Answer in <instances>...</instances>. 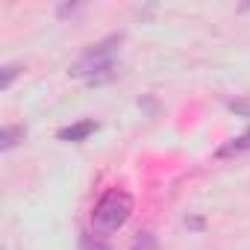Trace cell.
I'll use <instances>...</instances> for the list:
<instances>
[{"label":"cell","instance_id":"6da1fadb","mask_svg":"<svg viewBox=\"0 0 250 250\" xmlns=\"http://www.w3.org/2000/svg\"><path fill=\"white\" fill-rule=\"evenodd\" d=\"M121 44H124V36H121V33L100 39L97 44H91V47L71 65L68 74L77 77V80H85V83H91V85H100V83L112 80V77L118 74V71H115V59H118Z\"/></svg>","mask_w":250,"mask_h":250},{"label":"cell","instance_id":"7a4b0ae2","mask_svg":"<svg viewBox=\"0 0 250 250\" xmlns=\"http://www.w3.org/2000/svg\"><path fill=\"white\" fill-rule=\"evenodd\" d=\"M133 215V194L124 188H109L91 209V227L97 235H109L121 229Z\"/></svg>","mask_w":250,"mask_h":250},{"label":"cell","instance_id":"3957f363","mask_svg":"<svg viewBox=\"0 0 250 250\" xmlns=\"http://www.w3.org/2000/svg\"><path fill=\"white\" fill-rule=\"evenodd\" d=\"M94 130H97V121L85 118V121L71 124V127H62V130L56 133V139H59V142H85Z\"/></svg>","mask_w":250,"mask_h":250},{"label":"cell","instance_id":"277c9868","mask_svg":"<svg viewBox=\"0 0 250 250\" xmlns=\"http://www.w3.org/2000/svg\"><path fill=\"white\" fill-rule=\"evenodd\" d=\"M250 150V127L241 133V136H235V139H229L221 150H218V156L224 159V156H241V153H247Z\"/></svg>","mask_w":250,"mask_h":250},{"label":"cell","instance_id":"5b68a950","mask_svg":"<svg viewBox=\"0 0 250 250\" xmlns=\"http://www.w3.org/2000/svg\"><path fill=\"white\" fill-rule=\"evenodd\" d=\"M27 130L24 127H12V124H6L3 130H0V150H12L18 142H24Z\"/></svg>","mask_w":250,"mask_h":250},{"label":"cell","instance_id":"8992f818","mask_svg":"<svg viewBox=\"0 0 250 250\" xmlns=\"http://www.w3.org/2000/svg\"><path fill=\"white\" fill-rule=\"evenodd\" d=\"M18 74H21V65H18V62H9V65H3V68H0V91H6Z\"/></svg>","mask_w":250,"mask_h":250},{"label":"cell","instance_id":"52a82bcc","mask_svg":"<svg viewBox=\"0 0 250 250\" xmlns=\"http://www.w3.org/2000/svg\"><path fill=\"white\" fill-rule=\"evenodd\" d=\"M80 250H115L109 241H103L100 235H83L80 238Z\"/></svg>","mask_w":250,"mask_h":250},{"label":"cell","instance_id":"ba28073f","mask_svg":"<svg viewBox=\"0 0 250 250\" xmlns=\"http://www.w3.org/2000/svg\"><path fill=\"white\" fill-rule=\"evenodd\" d=\"M133 250H156V238L150 232H139V238L133 241Z\"/></svg>","mask_w":250,"mask_h":250},{"label":"cell","instance_id":"9c48e42d","mask_svg":"<svg viewBox=\"0 0 250 250\" xmlns=\"http://www.w3.org/2000/svg\"><path fill=\"white\" fill-rule=\"evenodd\" d=\"M80 9H83L80 3H62V6L56 9V15H59V18H68V15H74V12H80Z\"/></svg>","mask_w":250,"mask_h":250},{"label":"cell","instance_id":"30bf717a","mask_svg":"<svg viewBox=\"0 0 250 250\" xmlns=\"http://www.w3.org/2000/svg\"><path fill=\"white\" fill-rule=\"evenodd\" d=\"M229 109L238 115H250V100H229Z\"/></svg>","mask_w":250,"mask_h":250},{"label":"cell","instance_id":"8fae6325","mask_svg":"<svg viewBox=\"0 0 250 250\" xmlns=\"http://www.w3.org/2000/svg\"><path fill=\"white\" fill-rule=\"evenodd\" d=\"M186 227H191V229H203V218H186Z\"/></svg>","mask_w":250,"mask_h":250}]
</instances>
